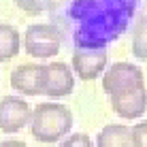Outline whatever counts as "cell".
Masks as SVG:
<instances>
[{"label":"cell","mask_w":147,"mask_h":147,"mask_svg":"<svg viewBox=\"0 0 147 147\" xmlns=\"http://www.w3.org/2000/svg\"><path fill=\"white\" fill-rule=\"evenodd\" d=\"M136 0H75L70 2L73 45L77 49H105L128 28Z\"/></svg>","instance_id":"6da1fadb"},{"label":"cell","mask_w":147,"mask_h":147,"mask_svg":"<svg viewBox=\"0 0 147 147\" xmlns=\"http://www.w3.org/2000/svg\"><path fill=\"white\" fill-rule=\"evenodd\" d=\"M73 130V113L66 105L40 102L32 109L30 132L38 143H58Z\"/></svg>","instance_id":"7a4b0ae2"},{"label":"cell","mask_w":147,"mask_h":147,"mask_svg":"<svg viewBox=\"0 0 147 147\" xmlns=\"http://www.w3.org/2000/svg\"><path fill=\"white\" fill-rule=\"evenodd\" d=\"M62 47V32L53 24H32L24 34V49L28 55L38 60H47L58 55Z\"/></svg>","instance_id":"3957f363"},{"label":"cell","mask_w":147,"mask_h":147,"mask_svg":"<svg viewBox=\"0 0 147 147\" xmlns=\"http://www.w3.org/2000/svg\"><path fill=\"white\" fill-rule=\"evenodd\" d=\"M139 85H145L143 70L132 62H115L107 68V73H102V90L109 96L121 94Z\"/></svg>","instance_id":"277c9868"},{"label":"cell","mask_w":147,"mask_h":147,"mask_svg":"<svg viewBox=\"0 0 147 147\" xmlns=\"http://www.w3.org/2000/svg\"><path fill=\"white\" fill-rule=\"evenodd\" d=\"M75 90V75L73 68L64 62H49L43 64V83H40V94L49 98H64L73 94Z\"/></svg>","instance_id":"5b68a950"},{"label":"cell","mask_w":147,"mask_h":147,"mask_svg":"<svg viewBox=\"0 0 147 147\" xmlns=\"http://www.w3.org/2000/svg\"><path fill=\"white\" fill-rule=\"evenodd\" d=\"M32 117V109L22 96H4L0 98V130L15 134L26 128Z\"/></svg>","instance_id":"8992f818"},{"label":"cell","mask_w":147,"mask_h":147,"mask_svg":"<svg viewBox=\"0 0 147 147\" xmlns=\"http://www.w3.org/2000/svg\"><path fill=\"white\" fill-rule=\"evenodd\" d=\"M109 55L105 49H77L73 53V70L79 79L92 81L105 73Z\"/></svg>","instance_id":"52a82bcc"},{"label":"cell","mask_w":147,"mask_h":147,"mask_svg":"<svg viewBox=\"0 0 147 147\" xmlns=\"http://www.w3.org/2000/svg\"><path fill=\"white\" fill-rule=\"evenodd\" d=\"M113 111L124 119H139L147 111V88L139 85V88L126 90L121 94L109 96Z\"/></svg>","instance_id":"ba28073f"},{"label":"cell","mask_w":147,"mask_h":147,"mask_svg":"<svg viewBox=\"0 0 147 147\" xmlns=\"http://www.w3.org/2000/svg\"><path fill=\"white\" fill-rule=\"evenodd\" d=\"M43 83V64H22L11 73V88L24 96H38Z\"/></svg>","instance_id":"9c48e42d"},{"label":"cell","mask_w":147,"mask_h":147,"mask_svg":"<svg viewBox=\"0 0 147 147\" xmlns=\"http://www.w3.org/2000/svg\"><path fill=\"white\" fill-rule=\"evenodd\" d=\"M96 147H134L132 132L126 124H107L96 134Z\"/></svg>","instance_id":"30bf717a"},{"label":"cell","mask_w":147,"mask_h":147,"mask_svg":"<svg viewBox=\"0 0 147 147\" xmlns=\"http://www.w3.org/2000/svg\"><path fill=\"white\" fill-rule=\"evenodd\" d=\"M22 49V36L17 28L9 24H0V62H9Z\"/></svg>","instance_id":"8fae6325"},{"label":"cell","mask_w":147,"mask_h":147,"mask_svg":"<svg viewBox=\"0 0 147 147\" xmlns=\"http://www.w3.org/2000/svg\"><path fill=\"white\" fill-rule=\"evenodd\" d=\"M132 53L139 60H147V15L134 24L132 30Z\"/></svg>","instance_id":"7c38bea8"},{"label":"cell","mask_w":147,"mask_h":147,"mask_svg":"<svg viewBox=\"0 0 147 147\" xmlns=\"http://www.w3.org/2000/svg\"><path fill=\"white\" fill-rule=\"evenodd\" d=\"M13 2L28 15H40L53 7V0H13Z\"/></svg>","instance_id":"4fadbf2b"},{"label":"cell","mask_w":147,"mask_h":147,"mask_svg":"<svg viewBox=\"0 0 147 147\" xmlns=\"http://www.w3.org/2000/svg\"><path fill=\"white\" fill-rule=\"evenodd\" d=\"M58 147H94V141L83 132H73V134L64 136Z\"/></svg>","instance_id":"5bb4252c"},{"label":"cell","mask_w":147,"mask_h":147,"mask_svg":"<svg viewBox=\"0 0 147 147\" xmlns=\"http://www.w3.org/2000/svg\"><path fill=\"white\" fill-rule=\"evenodd\" d=\"M132 132V145L134 147H147V119L139 121L130 128Z\"/></svg>","instance_id":"9a60e30c"},{"label":"cell","mask_w":147,"mask_h":147,"mask_svg":"<svg viewBox=\"0 0 147 147\" xmlns=\"http://www.w3.org/2000/svg\"><path fill=\"white\" fill-rule=\"evenodd\" d=\"M0 147H28L24 141H17V139H9V141H0Z\"/></svg>","instance_id":"2e32d148"}]
</instances>
